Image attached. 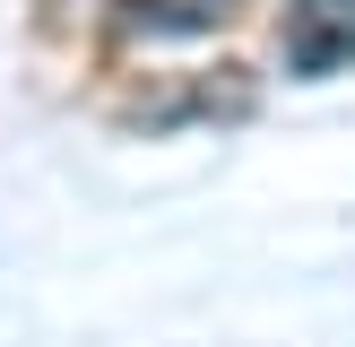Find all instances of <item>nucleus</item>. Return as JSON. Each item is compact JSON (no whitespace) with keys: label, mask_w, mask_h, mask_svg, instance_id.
<instances>
[{"label":"nucleus","mask_w":355,"mask_h":347,"mask_svg":"<svg viewBox=\"0 0 355 347\" xmlns=\"http://www.w3.org/2000/svg\"><path fill=\"white\" fill-rule=\"evenodd\" d=\"M269 61L286 78H338V69H355V0H277Z\"/></svg>","instance_id":"obj_3"},{"label":"nucleus","mask_w":355,"mask_h":347,"mask_svg":"<svg viewBox=\"0 0 355 347\" xmlns=\"http://www.w3.org/2000/svg\"><path fill=\"white\" fill-rule=\"evenodd\" d=\"M243 17L252 0H104V52H200Z\"/></svg>","instance_id":"obj_2"},{"label":"nucleus","mask_w":355,"mask_h":347,"mask_svg":"<svg viewBox=\"0 0 355 347\" xmlns=\"http://www.w3.org/2000/svg\"><path fill=\"white\" fill-rule=\"evenodd\" d=\"M260 104V78L243 69H165V78H139L121 96V130L156 139V130H208V121H243Z\"/></svg>","instance_id":"obj_1"}]
</instances>
